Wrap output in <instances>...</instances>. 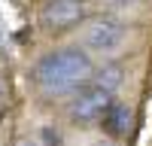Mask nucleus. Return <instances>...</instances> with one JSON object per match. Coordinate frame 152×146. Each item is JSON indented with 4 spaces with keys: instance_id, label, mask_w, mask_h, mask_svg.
<instances>
[{
    "instance_id": "f257e3e1",
    "label": "nucleus",
    "mask_w": 152,
    "mask_h": 146,
    "mask_svg": "<svg viewBox=\"0 0 152 146\" xmlns=\"http://www.w3.org/2000/svg\"><path fill=\"white\" fill-rule=\"evenodd\" d=\"M94 76V64L85 49L79 46H64L55 52L43 55L31 70V79L43 94H76L88 85Z\"/></svg>"
},
{
    "instance_id": "f03ea898",
    "label": "nucleus",
    "mask_w": 152,
    "mask_h": 146,
    "mask_svg": "<svg viewBox=\"0 0 152 146\" xmlns=\"http://www.w3.org/2000/svg\"><path fill=\"white\" fill-rule=\"evenodd\" d=\"M116 104L113 101V91L97 88V85H85L82 91H76V97L67 107V116L76 122V125H91V122H100L104 113Z\"/></svg>"
},
{
    "instance_id": "7ed1b4c3",
    "label": "nucleus",
    "mask_w": 152,
    "mask_h": 146,
    "mask_svg": "<svg viewBox=\"0 0 152 146\" xmlns=\"http://www.w3.org/2000/svg\"><path fill=\"white\" fill-rule=\"evenodd\" d=\"M85 18V0H46L40 24L46 31H70Z\"/></svg>"
},
{
    "instance_id": "20e7f679",
    "label": "nucleus",
    "mask_w": 152,
    "mask_h": 146,
    "mask_svg": "<svg viewBox=\"0 0 152 146\" xmlns=\"http://www.w3.org/2000/svg\"><path fill=\"white\" fill-rule=\"evenodd\" d=\"M125 40V24L119 18H94L85 28V46L94 52H113Z\"/></svg>"
},
{
    "instance_id": "39448f33",
    "label": "nucleus",
    "mask_w": 152,
    "mask_h": 146,
    "mask_svg": "<svg viewBox=\"0 0 152 146\" xmlns=\"http://www.w3.org/2000/svg\"><path fill=\"white\" fill-rule=\"evenodd\" d=\"M131 119H134V116H131V110L125 107V104L116 101V104H113L107 113H104V119H100V128H104L110 137H116V140H119V137H125V134L131 131Z\"/></svg>"
},
{
    "instance_id": "423d86ee",
    "label": "nucleus",
    "mask_w": 152,
    "mask_h": 146,
    "mask_svg": "<svg viewBox=\"0 0 152 146\" xmlns=\"http://www.w3.org/2000/svg\"><path fill=\"white\" fill-rule=\"evenodd\" d=\"M122 79H125L122 64H119V61H110V64H104V67H97V70H94V76H91V82H88V85H97V88L116 91L119 85H122Z\"/></svg>"
},
{
    "instance_id": "0eeeda50",
    "label": "nucleus",
    "mask_w": 152,
    "mask_h": 146,
    "mask_svg": "<svg viewBox=\"0 0 152 146\" xmlns=\"http://www.w3.org/2000/svg\"><path fill=\"white\" fill-rule=\"evenodd\" d=\"M15 146H37V140H15Z\"/></svg>"
},
{
    "instance_id": "6e6552de",
    "label": "nucleus",
    "mask_w": 152,
    "mask_h": 146,
    "mask_svg": "<svg viewBox=\"0 0 152 146\" xmlns=\"http://www.w3.org/2000/svg\"><path fill=\"white\" fill-rule=\"evenodd\" d=\"M113 3H119V6H128V3H137V0H113Z\"/></svg>"
},
{
    "instance_id": "1a4fd4ad",
    "label": "nucleus",
    "mask_w": 152,
    "mask_h": 146,
    "mask_svg": "<svg viewBox=\"0 0 152 146\" xmlns=\"http://www.w3.org/2000/svg\"><path fill=\"white\" fill-rule=\"evenodd\" d=\"M3 113H6V110H3V104H0V122H3Z\"/></svg>"
}]
</instances>
